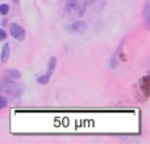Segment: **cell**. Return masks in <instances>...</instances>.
Instances as JSON below:
<instances>
[{"instance_id": "cell-9", "label": "cell", "mask_w": 150, "mask_h": 144, "mask_svg": "<svg viewBox=\"0 0 150 144\" xmlns=\"http://www.w3.org/2000/svg\"><path fill=\"white\" fill-rule=\"evenodd\" d=\"M7 105H8V100L5 97H3V96H0V110L4 109Z\"/></svg>"}, {"instance_id": "cell-4", "label": "cell", "mask_w": 150, "mask_h": 144, "mask_svg": "<svg viewBox=\"0 0 150 144\" xmlns=\"http://www.w3.org/2000/svg\"><path fill=\"white\" fill-rule=\"evenodd\" d=\"M142 17H144V22H145V26L146 28H150V22H149V18H150V1L146 0L145 3V7H144V10H142Z\"/></svg>"}, {"instance_id": "cell-12", "label": "cell", "mask_w": 150, "mask_h": 144, "mask_svg": "<svg viewBox=\"0 0 150 144\" xmlns=\"http://www.w3.org/2000/svg\"><path fill=\"white\" fill-rule=\"evenodd\" d=\"M74 1H75V0H66V7H67V5H71Z\"/></svg>"}, {"instance_id": "cell-1", "label": "cell", "mask_w": 150, "mask_h": 144, "mask_svg": "<svg viewBox=\"0 0 150 144\" xmlns=\"http://www.w3.org/2000/svg\"><path fill=\"white\" fill-rule=\"evenodd\" d=\"M55 66H57V59H55V57H52L49 60V64H47V72L45 75H42V76H40L38 79H37V82L41 85L47 84L50 77H52V75H53V72L55 70Z\"/></svg>"}, {"instance_id": "cell-3", "label": "cell", "mask_w": 150, "mask_h": 144, "mask_svg": "<svg viewBox=\"0 0 150 144\" xmlns=\"http://www.w3.org/2000/svg\"><path fill=\"white\" fill-rule=\"evenodd\" d=\"M66 31H69V33L71 34H79V33H83L86 29V22L82 20H76L74 21L73 24H70L69 26H66Z\"/></svg>"}, {"instance_id": "cell-8", "label": "cell", "mask_w": 150, "mask_h": 144, "mask_svg": "<svg viewBox=\"0 0 150 144\" xmlns=\"http://www.w3.org/2000/svg\"><path fill=\"white\" fill-rule=\"evenodd\" d=\"M9 76L13 77V79H20V77H21V73H20L18 71H16V70H11V71H9Z\"/></svg>"}, {"instance_id": "cell-11", "label": "cell", "mask_w": 150, "mask_h": 144, "mask_svg": "<svg viewBox=\"0 0 150 144\" xmlns=\"http://www.w3.org/2000/svg\"><path fill=\"white\" fill-rule=\"evenodd\" d=\"M96 0H84V4H86V7H87V5H91V4H93V3H95Z\"/></svg>"}, {"instance_id": "cell-10", "label": "cell", "mask_w": 150, "mask_h": 144, "mask_svg": "<svg viewBox=\"0 0 150 144\" xmlns=\"http://www.w3.org/2000/svg\"><path fill=\"white\" fill-rule=\"evenodd\" d=\"M7 39V33L4 29H0V41H5Z\"/></svg>"}, {"instance_id": "cell-2", "label": "cell", "mask_w": 150, "mask_h": 144, "mask_svg": "<svg viewBox=\"0 0 150 144\" xmlns=\"http://www.w3.org/2000/svg\"><path fill=\"white\" fill-rule=\"evenodd\" d=\"M9 33L17 41H24V38H25V30H24V28L16 22L9 25Z\"/></svg>"}, {"instance_id": "cell-7", "label": "cell", "mask_w": 150, "mask_h": 144, "mask_svg": "<svg viewBox=\"0 0 150 144\" xmlns=\"http://www.w3.org/2000/svg\"><path fill=\"white\" fill-rule=\"evenodd\" d=\"M8 12H9V5L8 4H0V15L5 16Z\"/></svg>"}, {"instance_id": "cell-6", "label": "cell", "mask_w": 150, "mask_h": 144, "mask_svg": "<svg viewBox=\"0 0 150 144\" xmlns=\"http://www.w3.org/2000/svg\"><path fill=\"white\" fill-rule=\"evenodd\" d=\"M141 85H142V89L145 92V94H149V76H145L142 80H141Z\"/></svg>"}, {"instance_id": "cell-5", "label": "cell", "mask_w": 150, "mask_h": 144, "mask_svg": "<svg viewBox=\"0 0 150 144\" xmlns=\"http://www.w3.org/2000/svg\"><path fill=\"white\" fill-rule=\"evenodd\" d=\"M9 54H11L9 43H7V42H5L4 46H3V49H1V54H0V60H1V63L8 62V59H9Z\"/></svg>"}]
</instances>
